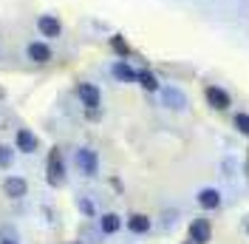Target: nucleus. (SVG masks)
<instances>
[{
	"label": "nucleus",
	"mask_w": 249,
	"mask_h": 244,
	"mask_svg": "<svg viewBox=\"0 0 249 244\" xmlns=\"http://www.w3.org/2000/svg\"><path fill=\"white\" fill-rule=\"evenodd\" d=\"M48 184L51 187H60L62 182H65V162H62V151L60 148H51L48 151Z\"/></svg>",
	"instance_id": "1"
},
{
	"label": "nucleus",
	"mask_w": 249,
	"mask_h": 244,
	"mask_svg": "<svg viewBox=\"0 0 249 244\" xmlns=\"http://www.w3.org/2000/svg\"><path fill=\"white\" fill-rule=\"evenodd\" d=\"M26 54H29V60L37 62V65H46V62L54 60V51H51L46 43H40V40L29 43V46H26Z\"/></svg>",
	"instance_id": "7"
},
{
	"label": "nucleus",
	"mask_w": 249,
	"mask_h": 244,
	"mask_svg": "<svg viewBox=\"0 0 249 244\" xmlns=\"http://www.w3.org/2000/svg\"><path fill=\"white\" fill-rule=\"evenodd\" d=\"M119 227H122V219H119L116 213H105L102 219H99V230H102L105 236H113Z\"/></svg>",
	"instance_id": "14"
},
{
	"label": "nucleus",
	"mask_w": 249,
	"mask_h": 244,
	"mask_svg": "<svg viewBox=\"0 0 249 244\" xmlns=\"http://www.w3.org/2000/svg\"><path fill=\"white\" fill-rule=\"evenodd\" d=\"M127 230L136 233V236H144V233L150 230V219H147L144 213H133L130 219H127Z\"/></svg>",
	"instance_id": "13"
},
{
	"label": "nucleus",
	"mask_w": 249,
	"mask_h": 244,
	"mask_svg": "<svg viewBox=\"0 0 249 244\" xmlns=\"http://www.w3.org/2000/svg\"><path fill=\"white\" fill-rule=\"evenodd\" d=\"M232 128L238 131V134L249 137V114H235L232 117Z\"/></svg>",
	"instance_id": "17"
},
{
	"label": "nucleus",
	"mask_w": 249,
	"mask_h": 244,
	"mask_svg": "<svg viewBox=\"0 0 249 244\" xmlns=\"http://www.w3.org/2000/svg\"><path fill=\"white\" fill-rule=\"evenodd\" d=\"M161 102L170 108V111H184L187 97H184V91H178V88H173V85H164V88H161Z\"/></svg>",
	"instance_id": "8"
},
{
	"label": "nucleus",
	"mask_w": 249,
	"mask_h": 244,
	"mask_svg": "<svg viewBox=\"0 0 249 244\" xmlns=\"http://www.w3.org/2000/svg\"><path fill=\"white\" fill-rule=\"evenodd\" d=\"M3 193L9 199H23L29 193V182H26L23 176H9V179L3 182Z\"/></svg>",
	"instance_id": "10"
},
{
	"label": "nucleus",
	"mask_w": 249,
	"mask_h": 244,
	"mask_svg": "<svg viewBox=\"0 0 249 244\" xmlns=\"http://www.w3.org/2000/svg\"><path fill=\"white\" fill-rule=\"evenodd\" d=\"M77 97H79V102L88 108V111H96V108L102 105V94H99V88H96L93 82H79L77 85Z\"/></svg>",
	"instance_id": "4"
},
{
	"label": "nucleus",
	"mask_w": 249,
	"mask_h": 244,
	"mask_svg": "<svg viewBox=\"0 0 249 244\" xmlns=\"http://www.w3.org/2000/svg\"><path fill=\"white\" fill-rule=\"evenodd\" d=\"M244 227H247V233H249V219H247V224H244Z\"/></svg>",
	"instance_id": "22"
},
{
	"label": "nucleus",
	"mask_w": 249,
	"mask_h": 244,
	"mask_svg": "<svg viewBox=\"0 0 249 244\" xmlns=\"http://www.w3.org/2000/svg\"><path fill=\"white\" fill-rule=\"evenodd\" d=\"M110 48H113V51H116L119 57H130V46L124 43L122 34H113V37H110Z\"/></svg>",
	"instance_id": "16"
},
{
	"label": "nucleus",
	"mask_w": 249,
	"mask_h": 244,
	"mask_svg": "<svg viewBox=\"0 0 249 244\" xmlns=\"http://www.w3.org/2000/svg\"><path fill=\"white\" fill-rule=\"evenodd\" d=\"M187 233H190V242L193 244H207L213 239V224H210V219H193Z\"/></svg>",
	"instance_id": "5"
},
{
	"label": "nucleus",
	"mask_w": 249,
	"mask_h": 244,
	"mask_svg": "<svg viewBox=\"0 0 249 244\" xmlns=\"http://www.w3.org/2000/svg\"><path fill=\"white\" fill-rule=\"evenodd\" d=\"M198 204H201L204 210H215V207H221V193H218L215 187H204V190H198Z\"/></svg>",
	"instance_id": "12"
},
{
	"label": "nucleus",
	"mask_w": 249,
	"mask_h": 244,
	"mask_svg": "<svg viewBox=\"0 0 249 244\" xmlns=\"http://www.w3.org/2000/svg\"><path fill=\"white\" fill-rule=\"evenodd\" d=\"M0 244H17L15 239H0Z\"/></svg>",
	"instance_id": "20"
},
{
	"label": "nucleus",
	"mask_w": 249,
	"mask_h": 244,
	"mask_svg": "<svg viewBox=\"0 0 249 244\" xmlns=\"http://www.w3.org/2000/svg\"><path fill=\"white\" fill-rule=\"evenodd\" d=\"M3 97H6V91H3V88H0V100H3Z\"/></svg>",
	"instance_id": "21"
},
{
	"label": "nucleus",
	"mask_w": 249,
	"mask_h": 244,
	"mask_svg": "<svg viewBox=\"0 0 249 244\" xmlns=\"http://www.w3.org/2000/svg\"><path fill=\"white\" fill-rule=\"evenodd\" d=\"M15 145H17L20 153H34L37 148H40V139L34 137L29 128H20V131L15 134Z\"/></svg>",
	"instance_id": "9"
},
{
	"label": "nucleus",
	"mask_w": 249,
	"mask_h": 244,
	"mask_svg": "<svg viewBox=\"0 0 249 244\" xmlns=\"http://www.w3.org/2000/svg\"><path fill=\"white\" fill-rule=\"evenodd\" d=\"M77 204H79V210H82V213L88 216V219H93V216H96V210H93V204L88 202V199H79Z\"/></svg>",
	"instance_id": "19"
},
{
	"label": "nucleus",
	"mask_w": 249,
	"mask_h": 244,
	"mask_svg": "<svg viewBox=\"0 0 249 244\" xmlns=\"http://www.w3.org/2000/svg\"><path fill=\"white\" fill-rule=\"evenodd\" d=\"M136 82H139L144 91H161V85H159V77H156L153 71H139Z\"/></svg>",
	"instance_id": "15"
},
{
	"label": "nucleus",
	"mask_w": 249,
	"mask_h": 244,
	"mask_svg": "<svg viewBox=\"0 0 249 244\" xmlns=\"http://www.w3.org/2000/svg\"><path fill=\"white\" fill-rule=\"evenodd\" d=\"M37 31H40V37L57 40V37L62 34V23L54 15H40L37 17Z\"/></svg>",
	"instance_id": "6"
},
{
	"label": "nucleus",
	"mask_w": 249,
	"mask_h": 244,
	"mask_svg": "<svg viewBox=\"0 0 249 244\" xmlns=\"http://www.w3.org/2000/svg\"><path fill=\"white\" fill-rule=\"evenodd\" d=\"M110 74L116 77L119 82H136L139 71H136V68H130V62H127V60H116L113 65H110Z\"/></svg>",
	"instance_id": "11"
},
{
	"label": "nucleus",
	"mask_w": 249,
	"mask_h": 244,
	"mask_svg": "<svg viewBox=\"0 0 249 244\" xmlns=\"http://www.w3.org/2000/svg\"><path fill=\"white\" fill-rule=\"evenodd\" d=\"M12 162H15V151H12L9 145H0V168L9 170L12 168Z\"/></svg>",
	"instance_id": "18"
},
{
	"label": "nucleus",
	"mask_w": 249,
	"mask_h": 244,
	"mask_svg": "<svg viewBox=\"0 0 249 244\" xmlns=\"http://www.w3.org/2000/svg\"><path fill=\"white\" fill-rule=\"evenodd\" d=\"M74 162H77V168L82 176H96L99 173V159H96V153L91 148H79L74 153Z\"/></svg>",
	"instance_id": "3"
},
{
	"label": "nucleus",
	"mask_w": 249,
	"mask_h": 244,
	"mask_svg": "<svg viewBox=\"0 0 249 244\" xmlns=\"http://www.w3.org/2000/svg\"><path fill=\"white\" fill-rule=\"evenodd\" d=\"M204 100H207V105L213 108V111H227V108L232 105L230 91H224L221 85H207L204 88Z\"/></svg>",
	"instance_id": "2"
}]
</instances>
